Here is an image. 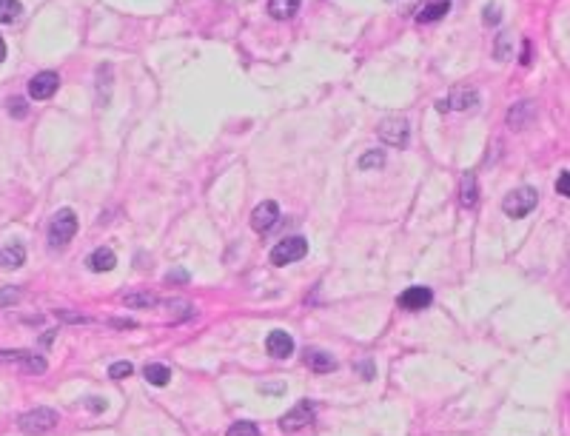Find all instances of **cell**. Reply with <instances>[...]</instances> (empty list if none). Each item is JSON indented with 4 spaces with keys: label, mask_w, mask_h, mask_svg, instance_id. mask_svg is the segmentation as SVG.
Here are the masks:
<instances>
[{
    "label": "cell",
    "mask_w": 570,
    "mask_h": 436,
    "mask_svg": "<svg viewBox=\"0 0 570 436\" xmlns=\"http://www.w3.org/2000/svg\"><path fill=\"white\" fill-rule=\"evenodd\" d=\"M265 351H269L274 359H285L294 354V339L288 331H271L269 339H265Z\"/></svg>",
    "instance_id": "cell-11"
},
{
    "label": "cell",
    "mask_w": 570,
    "mask_h": 436,
    "mask_svg": "<svg viewBox=\"0 0 570 436\" xmlns=\"http://www.w3.org/2000/svg\"><path fill=\"white\" fill-rule=\"evenodd\" d=\"M57 319H63V322H86V317L80 314H71V311H54Z\"/></svg>",
    "instance_id": "cell-34"
},
{
    "label": "cell",
    "mask_w": 570,
    "mask_h": 436,
    "mask_svg": "<svg viewBox=\"0 0 570 436\" xmlns=\"http://www.w3.org/2000/svg\"><path fill=\"white\" fill-rule=\"evenodd\" d=\"M493 58L497 60H513V34L510 32H502L493 43Z\"/></svg>",
    "instance_id": "cell-21"
},
{
    "label": "cell",
    "mask_w": 570,
    "mask_h": 436,
    "mask_svg": "<svg viewBox=\"0 0 570 436\" xmlns=\"http://www.w3.org/2000/svg\"><path fill=\"white\" fill-rule=\"evenodd\" d=\"M57 422H60V413L54 408H32L17 420V428L29 436H43L52 428H57Z\"/></svg>",
    "instance_id": "cell-1"
},
{
    "label": "cell",
    "mask_w": 570,
    "mask_h": 436,
    "mask_svg": "<svg viewBox=\"0 0 570 436\" xmlns=\"http://www.w3.org/2000/svg\"><path fill=\"white\" fill-rule=\"evenodd\" d=\"M74 234H78V214L71 208H60L49 222V245L52 249H63L66 242H71Z\"/></svg>",
    "instance_id": "cell-2"
},
{
    "label": "cell",
    "mask_w": 570,
    "mask_h": 436,
    "mask_svg": "<svg viewBox=\"0 0 570 436\" xmlns=\"http://www.w3.org/2000/svg\"><path fill=\"white\" fill-rule=\"evenodd\" d=\"M359 172H371V168H383L385 165V151H365L363 157L356 160Z\"/></svg>",
    "instance_id": "cell-24"
},
{
    "label": "cell",
    "mask_w": 570,
    "mask_h": 436,
    "mask_svg": "<svg viewBox=\"0 0 570 436\" xmlns=\"http://www.w3.org/2000/svg\"><path fill=\"white\" fill-rule=\"evenodd\" d=\"M109 89H111V66L106 63V66L98 69V100H100V106L109 103Z\"/></svg>",
    "instance_id": "cell-22"
},
{
    "label": "cell",
    "mask_w": 570,
    "mask_h": 436,
    "mask_svg": "<svg viewBox=\"0 0 570 436\" xmlns=\"http://www.w3.org/2000/svg\"><path fill=\"white\" fill-rule=\"evenodd\" d=\"M57 89H60V78H57V71H41V74H34V78L29 80V97L32 100H49Z\"/></svg>",
    "instance_id": "cell-9"
},
{
    "label": "cell",
    "mask_w": 570,
    "mask_h": 436,
    "mask_svg": "<svg viewBox=\"0 0 570 436\" xmlns=\"http://www.w3.org/2000/svg\"><path fill=\"white\" fill-rule=\"evenodd\" d=\"M534 117H536V106L530 103V100H525V103H516V106L508 111V126L516 128V131H522Z\"/></svg>",
    "instance_id": "cell-14"
},
{
    "label": "cell",
    "mask_w": 570,
    "mask_h": 436,
    "mask_svg": "<svg viewBox=\"0 0 570 436\" xmlns=\"http://www.w3.org/2000/svg\"><path fill=\"white\" fill-rule=\"evenodd\" d=\"M311 422H314V405H311L308 400H302V402H297L288 413H282V416H280V431L294 433V431L306 428V425H311Z\"/></svg>",
    "instance_id": "cell-7"
},
{
    "label": "cell",
    "mask_w": 570,
    "mask_h": 436,
    "mask_svg": "<svg viewBox=\"0 0 570 436\" xmlns=\"http://www.w3.org/2000/svg\"><path fill=\"white\" fill-rule=\"evenodd\" d=\"M306 254H308V240L306 237H285L271 249L269 260H271V265H291V262L302 260Z\"/></svg>",
    "instance_id": "cell-4"
},
{
    "label": "cell",
    "mask_w": 570,
    "mask_h": 436,
    "mask_svg": "<svg viewBox=\"0 0 570 436\" xmlns=\"http://www.w3.org/2000/svg\"><path fill=\"white\" fill-rule=\"evenodd\" d=\"M21 365H23V371H29V374H43V371H46V359L29 351V354H26V359H23Z\"/></svg>",
    "instance_id": "cell-25"
},
{
    "label": "cell",
    "mask_w": 570,
    "mask_h": 436,
    "mask_svg": "<svg viewBox=\"0 0 570 436\" xmlns=\"http://www.w3.org/2000/svg\"><path fill=\"white\" fill-rule=\"evenodd\" d=\"M280 220V205L274 200H262L254 211H251V229L257 234H265V231H271L274 225Z\"/></svg>",
    "instance_id": "cell-8"
},
{
    "label": "cell",
    "mask_w": 570,
    "mask_h": 436,
    "mask_svg": "<svg viewBox=\"0 0 570 436\" xmlns=\"http://www.w3.org/2000/svg\"><path fill=\"white\" fill-rule=\"evenodd\" d=\"M448 12H451V0H428V3L416 12V21L420 23H436Z\"/></svg>",
    "instance_id": "cell-15"
},
{
    "label": "cell",
    "mask_w": 570,
    "mask_h": 436,
    "mask_svg": "<svg viewBox=\"0 0 570 436\" xmlns=\"http://www.w3.org/2000/svg\"><path fill=\"white\" fill-rule=\"evenodd\" d=\"M302 6V0H269V14L277 17V21H288L294 17Z\"/></svg>",
    "instance_id": "cell-18"
},
{
    "label": "cell",
    "mask_w": 570,
    "mask_h": 436,
    "mask_svg": "<svg viewBox=\"0 0 570 436\" xmlns=\"http://www.w3.org/2000/svg\"><path fill=\"white\" fill-rule=\"evenodd\" d=\"M519 63L527 66L530 63V41H522V54H519Z\"/></svg>",
    "instance_id": "cell-35"
},
{
    "label": "cell",
    "mask_w": 570,
    "mask_h": 436,
    "mask_svg": "<svg viewBox=\"0 0 570 436\" xmlns=\"http://www.w3.org/2000/svg\"><path fill=\"white\" fill-rule=\"evenodd\" d=\"M433 302V291L428 286H411L405 288L402 294H399V306H402L405 311H422L428 308Z\"/></svg>",
    "instance_id": "cell-10"
},
{
    "label": "cell",
    "mask_w": 570,
    "mask_h": 436,
    "mask_svg": "<svg viewBox=\"0 0 570 436\" xmlns=\"http://www.w3.org/2000/svg\"><path fill=\"white\" fill-rule=\"evenodd\" d=\"M86 265H89V271H94V274H106V271H111L114 265H117V254H114L111 249H94L91 254H89V260H86Z\"/></svg>",
    "instance_id": "cell-12"
},
{
    "label": "cell",
    "mask_w": 570,
    "mask_h": 436,
    "mask_svg": "<svg viewBox=\"0 0 570 436\" xmlns=\"http://www.w3.org/2000/svg\"><path fill=\"white\" fill-rule=\"evenodd\" d=\"M6 106H9V115H12L14 120H23V117H29V103H26L23 97H12Z\"/></svg>",
    "instance_id": "cell-27"
},
{
    "label": "cell",
    "mask_w": 570,
    "mask_h": 436,
    "mask_svg": "<svg viewBox=\"0 0 570 436\" xmlns=\"http://www.w3.org/2000/svg\"><path fill=\"white\" fill-rule=\"evenodd\" d=\"M556 192H559V197H570V172H562L556 177Z\"/></svg>",
    "instance_id": "cell-33"
},
{
    "label": "cell",
    "mask_w": 570,
    "mask_h": 436,
    "mask_svg": "<svg viewBox=\"0 0 570 436\" xmlns=\"http://www.w3.org/2000/svg\"><path fill=\"white\" fill-rule=\"evenodd\" d=\"M23 262H26V249L21 242H12V245L0 249V265H3V268H21Z\"/></svg>",
    "instance_id": "cell-17"
},
{
    "label": "cell",
    "mask_w": 570,
    "mask_h": 436,
    "mask_svg": "<svg viewBox=\"0 0 570 436\" xmlns=\"http://www.w3.org/2000/svg\"><path fill=\"white\" fill-rule=\"evenodd\" d=\"M376 131H379V140L391 148H405L411 140V126L405 117H385Z\"/></svg>",
    "instance_id": "cell-5"
},
{
    "label": "cell",
    "mask_w": 570,
    "mask_h": 436,
    "mask_svg": "<svg viewBox=\"0 0 570 436\" xmlns=\"http://www.w3.org/2000/svg\"><path fill=\"white\" fill-rule=\"evenodd\" d=\"M143 376H146L148 385L163 388V385H168V379H171V368L168 365H160V363H148L143 368Z\"/></svg>",
    "instance_id": "cell-19"
},
{
    "label": "cell",
    "mask_w": 570,
    "mask_h": 436,
    "mask_svg": "<svg viewBox=\"0 0 570 436\" xmlns=\"http://www.w3.org/2000/svg\"><path fill=\"white\" fill-rule=\"evenodd\" d=\"M185 282H188V271L183 268H174L166 274V286H185Z\"/></svg>",
    "instance_id": "cell-31"
},
{
    "label": "cell",
    "mask_w": 570,
    "mask_h": 436,
    "mask_svg": "<svg viewBox=\"0 0 570 436\" xmlns=\"http://www.w3.org/2000/svg\"><path fill=\"white\" fill-rule=\"evenodd\" d=\"M502 21V9L497 6V3H488L485 9H482V23L485 26H497Z\"/></svg>",
    "instance_id": "cell-28"
},
{
    "label": "cell",
    "mask_w": 570,
    "mask_h": 436,
    "mask_svg": "<svg viewBox=\"0 0 570 436\" xmlns=\"http://www.w3.org/2000/svg\"><path fill=\"white\" fill-rule=\"evenodd\" d=\"M23 14L21 0H0V23H14Z\"/></svg>",
    "instance_id": "cell-23"
},
{
    "label": "cell",
    "mask_w": 570,
    "mask_h": 436,
    "mask_svg": "<svg viewBox=\"0 0 570 436\" xmlns=\"http://www.w3.org/2000/svg\"><path fill=\"white\" fill-rule=\"evenodd\" d=\"M26 354L29 351H17V348L14 351H0V363H17V365H21L26 359Z\"/></svg>",
    "instance_id": "cell-32"
},
{
    "label": "cell",
    "mask_w": 570,
    "mask_h": 436,
    "mask_svg": "<svg viewBox=\"0 0 570 436\" xmlns=\"http://www.w3.org/2000/svg\"><path fill=\"white\" fill-rule=\"evenodd\" d=\"M126 302V308H155L157 306V294H151V291H131L123 297Z\"/></svg>",
    "instance_id": "cell-20"
},
{
    "label": "cell",
    "mask_w": 570,
    "mask_h": 436,
    "mask_svg": "<svg viewBox=\"0 0 570 436\" xmlns=\"http://www.w3.org/2000/svg\"><path fill=\"white\" fill-rule=\"evenodd\" d=\"M477 203H479V180H477V174H465L459 180V205L473 211Z\"/></svg>",
    "instance_id": "cell-13"
},
{
    "label": "cell",
    "mask_w": 570,
    "mask_h": 436,
    "mask_svg": "<svg viewBox=\"0 0 570 436\" xmlns=\"http://www.w3.org/2000/svg\"><path fill=\"white\" fill-rule=\"evenodd\" d=\"M225 436H260V428L254 422H234Z\"/></svg>",
    "instance_id": "cell-26"
},
{
    "label": "cell",
    "mask_w": 570,
    "mask_h": 436,
    "mask_svg": "<svg viewBox=\"0 0 570 436\" xmlns=\"http://www.w3.org/2000/svg\"><path fill=\"white\" fill-rule=\"evenodd\" d=\"M14 302H21V288H14V286L0 288V308L14 306Z\"/></svg>",
    "instance_id": "cell-29"
},
{
    "label": "cell",
    "mask_w": 570,
    "mask_h": 436,
    "mask_svg": "<svg viewBox=\"0 0 570 436\" xmlns=\"http://www.w3.org/2000/svg\"><path fill=\"white\" fill-rule=\"evenodd\" d=\"M536 203H539V192H536V188L522 185V188L510 192V194L502 200V211H505L508 217H513V220H522V217H527L530 211H534Z\"/></svg>",
    "instance_id": "cell-3"
},
{
    "label": "cell",
    "mask_w": 570,
    "mask_h": 436,
    "mask_svg": "<svg viewBox=\"0 0 570 436\" xmlns=\"http://www.w3.org/2000/svg\"><path fill=\"white\" fill-rule=\"evenodd\" d=\"M306 365L317 374H331L337 371V359L326 351H306Z\"/></svg>",
    "instance_id": "cell-16"
},
{
    "label": "cell",
    "mask_w": 570,
    "mask_h": 436,
    "mask_svg": "<svg viewBox=\"0 0 570 436\" xmlns=\"http://www.w3.org/2000/svg\"><path fill=\"white\" fill-rule=\"evenodd\" d=\"M473 106H479V91L470 86H456L448 91V97L436 100V108L440 111H468Z\"/></svg>",
    "instance_id": "cell-6"
},
{
    "label": "cell",
    "mask_w": 570,
    "mask_h": 436,
    "mask_svg": "<svg viewBox=\"0 0 570 436\" xmlns=\"http://www.w3.org/2000/svg\"><path fill=\"white\" fill-rule=\"evenodd\" d=\"M135 374V365L131 363H114L111 368H109V376L111 379H126V376H131Z\"/></svg>",
    "instance_id": "cell-30"
},
{
    "label": "cell",
    "mask_w": 570,
    "mask_h": 436,
    "mask_svg": "<svg viewBox=\"0 0 570 436\" xmlns=\"http://www.w3.org/2000/svg\"><path fill=\"white\" fill-rule=\"evenodd\" d=\"M89 402H91V405H89L91 411H103V408H106V402H100V400H89Z\"/></svg>",
    "instance_id": "cell-37"
},
{
    "label": "cell",
    "mask_w": 570,
    "mask_h": 436,
    "mask_svg": "<svg viewBox=\"0 0 570 436\" xmlns=\"http://www.w3.org/2000/svg\"><path fill=\"white\" fill-rule=\"evenodd\" d=\"M54 334H57V331H46V336H43V343H46V345H49L52 339H54Z\"/></svg>",
    "instance_id": "cell-39"
},
{
    "label": "cell",
    "mask_w": 570,
    "mask_h": 436,
    "mask_svg": "<svg viewBox=\"0 0 570 436\" xmlns=\"http://www.w3.org/2000/svg\"><path fill=\"white\" fill-rule=\"evenodd\" d=\"M111 325H117V328H137V322L135 319H114Z\"/></svg>",
    "instance_id": "cell-36"
},
{
    "label": "cell",
    "mask_w": 570,
    "mask_h": 436,
    "mask_svg": "<svg viewBox=\"0 0 570 436\" xmlns=\"http://www.w3.org/2000/svg\"><path fill=\"white\" fill-rule=\"evenodd\" d=\"M6 60V43H3V37H0V63Z\"/></svg>",
    "instance_id": "cell-38"
}]
</instances>
